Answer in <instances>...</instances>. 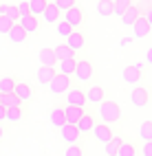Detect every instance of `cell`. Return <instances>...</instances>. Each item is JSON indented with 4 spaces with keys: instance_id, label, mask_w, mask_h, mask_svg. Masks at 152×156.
I'll return each instance as SVG.
<instances>
[{
    "instance_id": "cell-1",
    "label": "cell",
    "mask_w": 152,
    "mask_h": 156,
    "mask_svg": "<svg viewBox=\"0 0 152 156\" xmlns=\"http://www.w3.org/2000/svg\"><path fill=\"white\" fill-rule=\"evenodd\" d=\"M95 117H99L104 123H108V126H113V123H119L121 121V117H124V112H121V106L117 101H113V99H104L97 106V114Z\"/></svg>"
},
{
    "instance_id": "cell-2",
    "label": "cell",
    "mask_w": 152,
    "mask_h": 156,
    "mask_svg": "<svg viewBox=\"0 0 152 156\" xmlns=\"http://www.w3.org/2000/svg\"><path fill=\"white\" fill-rule=\"evenodd\" d=\"M95 77V66L90 59H79L77 57V66H75V73H73V84H90Z\"/></svg>"
},
{
    "instance_id": "cell-3",
    "label": "cell",
    "mask_w": 152,
    "mask_h": 156,
    "mask_svg": "<svg viewBox=\"0 0 152 156\" xmlns=\"http://www.w3.org/2000/svg\"><path fill=\"white\" fill-rule=\"evenodd\" d=\"M62 20L73 29V31H79L84 24H86V13H84V9L79 7V5H75L73 9H68L66 13H62Z\"/></svg>"
},
{
    "instance_id": "cell-4",
    "label": "cell",
    "mask_w": 152,
    "mask_h": 156,
    "mask_svg": "<svg viewBox=\"0 0 152 156\" xmlns=\"http://www.w3.org/2000/svg\"><path fill=\"white\" fill-rule=\"evenodd\" d=\"M73 86H75L73 84V77H66V75H60V73H57V75L53 77V81L49 84V92H51V95H55V97H62Z\"/></svg>"
},
{
    "instance_id": "cell-5",
    "label": "cell",
    "mask_w": 152,
    "mask_h": 156,
    "mask_svg": "<svg viewBox=\"0 0 152 156\" xmlns=\"http://www.w3.org/2000/svg\"><path fill=\"white\" fill-rule=\"evenodd\" d=\"M143 75H146V64H128L121 70V77L130 86H139V81L143 79Z\"/></svg>"
},
{
    "instance_id": "cell-6",
    "label": "cell",
    "mask_w": 152,
    "mask_h": 156,
    "mask_svg": "<svg viewBox=\"0 0 152 156\" xmlns=\"http://www.w3.org/2000/svg\"><path fill=\"white\" fill-rule=\"evenodd\" d=\"M150 99H152V95H150V90L146 86H135L130 90V101H132V106H137V108H148Z\"/></svg>"
},
{
    "instance_id": "cell-7",
    "label": "cell",
    "mask_w": 152,
    "mask_h": 156,
    "mask_svg": "<svg viewBox=\"0 0 152 156\" xmlns=\"http://www.w3.org/2000/svg\"><path fill=\"white\" fill-rule=\"evenodd\" d=\"M84 95H86V103H90V106H99V103L106 99V88L101 84H90L84 90Z\"/></svg>"
},
{
    "instance_id": "cell-8",
    "label": "cell",
    "mask_w": 152,
    "mask_h": 156,
    "mask_svg": "<svg viewBox=\"0 0 152 156\" xmlns=\"http://www.w3.org/2000/svg\"><path fill=\"white\" fill-rule=\"evenodd\" d=\"M71 51H75V53H82V51L86 48L88 44V40H86V33L84 31H73L68 37H66V42H64Z\"/></svg>"
},
{
    "instance_id": "cell-9",
    "label": "cell",
    "mask_w": 152,
    "mask_h": 156,
    "mask_svg": "<svg viewBox=\"0 0 152 156\" xmlns=\"http://www.w3.org/2000/svg\"><path fill=\"white\" fill-rule=\"evenodd\" d=\"M64 97V103L66 106H79V108H86V95H84V88H77V86H73L66 95H62Z\"/></svg>"
},
{
    "instance_id": "cell-10",
    "label": "cell",
    "mask_w": 152,
    "mask_h": 156,
    "mask_svg": "<svg viewBox=\"0 0 152 156\" xmlns=\"http://www.w3.org/2000/svg\"><path fill=\"white\" fill-rule=\"evenodd\" d=\"M93 139L101 145H106L110 139L115 136V132H113V126H108V123H95V128H93Z\"/></svg>"
},
{
    "instance_id": "cell-11",
    "label": "cell",
    "mask_w": 152,
    "mask_h": 156,
    "mask_svg": "<svg viewBox=\"0 0 152 156\" xmlns=\"http://www.w3.org/2000/svg\"><path fill=\"white\" fill-rule=\"evenodd\" d=\"M95 123H97V117H95V112H90L88 108H86V112H84V117L79 119L75 126H77V130H79V134L82 136H88L90 132H93V128H95Z\"/></svg>"
},
{
    "instance_id": "cell-12",
    "label": "cell",
    "mask_w": 152,
    "mask_h": 156,
    "mask_svg": "<svg viewBox=\"0 0 152 156\" xmlns=\"http://www.w3.org/2000/svg\"><path fill=\"white\" fill-rule=\"evenodd\" d=\"M60 136L66 141V145H73V143H82V134H79L75 123H66V126L60 128Z\"/></svg>"
},
{
    "instance_id": "cell-13",
    "label": "cell",
    "mask_w": 152,
    "mask_h": 156,
    "mask_svg": "<svg viewBox=\"0 0 152 156\" xmlns=\"http://www.w3.org/2000/svg\"><path fill=\"white\" fill-rule=\"evenodd\" d=\"M18 24L22 27L24 31H27V35H33V33H38L40 31V27H42V22H40V18H35V16H22L18 20Z\"/></svg>"
},
{
    "instance_id": "cell-14",
    "label": "cell",
    "mask_w": 152,
    "mask_h": 156,
    "mask_svg": "<svg viewBox=\"0 0 152 156\" xmlns=\"http://www.w3.org/2000/svg\"><path fill=\"white\" fill-rule=\"evenodd\" d=\"M49 121L53 123V126L60 130L62 126H66V114H64V106H60V103H55V106H51L49 110Z\"/></svg>"
},
{
    "instance_id": "cell-15",
    "label": "cell",
    "mask_w": 152,
    "mask_h": 156,
    "mask_svg": "<svg viewBox=\"0 0 152 156\" xmlns=\"http://www.w3.org/2000/svg\"><path fill=\"white\" fill-rule=\"evenodd\" d=\"M139 18H141V7L132 2V5L124 11V16H121V24H124V27H132Z\"/></svg>"
},
{
    "instance_id": "cell-16",
    "label": "cell",
    "mask_w": 152,
    "mask_h": 156,
    "mask_svg": "<svg viewBox=\"0 0 152 156\" xmlns=\"http://www.w3.org/2000/svg\"><path fill=\"white\" fill-rule=\"evenodd\" d=\"M38 62H40V66H57V57H55V51L53 48H49V46H44V48H40L38 51Z\"/></svg>"
},
{
    "instance_id": "cell-17",
    "label": "cell",
    "mask_w": 152,
    "mask_h": 156,
    "mask_svg": "<svg viewBox=\"0 0 152 156\" xmlns=\"http://www.w3.org/2000/svg\"><path fill=\"white\" fill-rule=\"evenodd\" d=\"M13 95L20 99V101H31L33 97H35V92H33V88L31 86H29L27 84V81H18V84H16V88H13Z\"/></svg>"
},
{
    "instance_id": "cell-18",
    "label": "cell",
    "mask_w": 152,
    "mask_h": 156,
    "mask_svg": "<svg viewBox=\"0 0 152 156\" xmlns=\"http://www.w3.org/2000/svg\"><path fill=\"white\" fill-rule=\"evenodd\" d=\"M40 18H42L46 24H57L60 20H62V11H60V9H57L53 2H49V5H46V9H44V13L40 16Z\"/></svg>"
},
{
    "instance_id": "cell-19",
    "label": "cell",
    "mask_w": 152,
    "mask_h": 156,
    "mask_svg": "<svg viewBox=\"0 0 152 156\" xmlns=\"http://www.w3.org/2000/svg\"><path fill=\"white\" fill-rule=\"evenodd\" d=\"M75 66H77V57H68V59H62V62H57L55 70L60 73V75L73 77V73H75Z\"/></svg>"
},
{
    "instance_id": "cell-20",
    "label": "cell",
    "mask_w": 152,
    "mask_h": 156,
    "mask_svg": "<svg viewBox=\"0 0 152 156\" xmlns=\"http://www.w3.org/2000/svg\"><path fill=\"white\" fill-rule=\"evenodd\" d=\"M55 75H57V70H55L53 66H40V68H38V84L49 86L51 81H53Z\"/></svg>"
},
{
    "instance_id": "cell-21",
    "label": "cell",
    "mask_w": 152,
    "mask_h": 156,
    "mask_svg": "<svg viewBox=\"0 0 152 156\" xmlns=\"http://www.w3.org/2000/svg\"><path fill=\"white\" fill-rule=\"evenodd\" d=\"M7 37H9V42H11V44H22V42H24V40H27L29 35H27V31H24L22 27H20V24L16 22L11 29H9Z\"/></svg>"
},
{
    "instance_id": "cell-22",
    "label": "cell",
    "mask_w": 152,
    "mask_h": 156,
    "mask_svg": "<svg viewBox=\"0 0 152 156\" xmlns=\"http://www.w3.org/2000/svg\"><path fill=\"white\" fill-rule=\"evenodd\" d=\"M86 108H79V106H64V114H66V123H77L79 119L84 117Z\"/></svg>"
},
{
    "instance_id": "cell-23",
    "label": "cell",
    "mask_w": 152,
    "mask_h": 156,
    "mask_svg": "<svg viewBox=\"0 0 152 156\" xmlns=\"http://www.w3.org/2000/svg\"><path fill=\"white\" fill-rule=\"evenodd\" d=\"M132 31H135V37H148L152 29H150V24L146 22V18L141 16V18L137 20V22L132 24Z\"/></svg>"
},
{
    "instance_id": "cell-24",
    "label": "cell",
    "mask_w": 152,
    "mask_h": 156,
    "mask_svg": "<svg viewBox=\"0 0 152 156\" xmlns=\"http://www.w3.org/2000/svg\"><path fill=\"white\" fill-rule=\"evenodd\" d=\"M27 2H29V13L35 16V18H40V16L44 13L49 0H27Z\"/></svg>"
},
{
    "instance_id": "cell-25",
    "label": "cell",
    "mask_w": 152,
    "mask_h": 156,
    "mask_svg": "<svg viewBox=\"0 0 152 156\" xmlns=\"http://www.w3.org/2000/svg\"><path fill=\"white\" fill-rule=\"evenodd\" d=\"M16 84H18L16 77H0V97L2 95H11Z\"/></svg>"
},
{
    "instance_id": "cell-26",
    "label": "cell",
    "mask_w": 152,
    "mask_h": 156,
    "mask_svg": "<svg viewBox=\"0 0 152 156\" xmlns=\"http://www.w3.org/2000/svg\"><path fill=\"white\" fill-rule=\"evenodd\" d=\"M53 51H55V57H57V62H62V59H68V57H77V53L75 51H71L64 42L62 44H57V46H53Z\"/></svg>"
},
{
    "instance_id": "cell-27",
    "label": "cell",
    "mask_w": 152,
    "mask_h": 156,
    "mask_svg": "<svg viewBox=\"0 0 152 156\" xmlns=\"http://www.w3.org/2000/svg\"><path fill=\"white\" fill-rule=\"evenodd\" d=\"M22 117H24V106H20V108H7L5 121H9V123H20V121H22Z\"/></svg>"
},
{
    "instance_id": "cell-28",
    "label": "cell",
    "mask_w": 152,
    "mask_h": 156,
    "mask_svg": "<svg viewBox=\"0 0 152 156\" xmlns=\"http://www.w3.org/2000/svg\"><path fill=\"white\" fill-rule=\"evenodd\" d=\"M0 16H5V18H9V20H13V22H18V18H20L16 5H0Z\"/></svg>"
},
{
    "instance_id": "cell-29",
    "label": "cell",
    "mask_w": 152,
    "mask_h": 156,
    "mask_svg": "<svg viewBox=\"0 0 152 156\" xmlns=\"http://www.w3.org/2000/svg\"><path fill=\"white\" fill-rule=\"evenodd\" d=\"M121 143H124V139H121V136H113V139L104 145V152H106L108 156H117V150H119Z\"/></svg>"
},
{
    "instance_id": "cell-30",
    "label": "cell",
    "mask_w": 152,
    "mask_h": 156,
    "mask_svg": "<svg viewBox=\"0 0 152 156\" xmlns=\"http://www.w3.org/2000/svg\"><path fill=\"white\" fill-rule=\"evenodd\" d=\"M117 156H137V145L130 141H124L117 150Z\"/></svg>"
},
{
    "instance_id": "cell-31",
    "label": "cell",
    "mask_w": 152,
    "mask_h": 156,
    "mask_svg": "<svg viewBox=\"0 0 152 156\" xmlns=\"http://www.w3.org/2000/svg\"><path fill=\"white\" fill-rule=\"evenodd\" d=\"M132 5V0H113V16H117V18H121L124 16V11Z\"/></svg>"
},
{
    "instance_id": "cell-32",
    "label": "cell",
    "mask_w": 152,
    "mask_h": 156,
    "mask_svg": "<svg viewBox=\"0 0 152 156\" xmlns=\"http://www.w3.org/2000/svg\"><path fill=\"white\" fill-rule=\"evenodd\" d=\"M0 103H2L5 108H20V106H22V101H20L13 92H11V95H2V97H0Z\"/></svg>"
},
{
    "instance_id": "cell-33",
    "label": "cell",
    "mask_w": 152,
    "mask_h": 156,
    "mask_svg": "<svg viewBox=\"0 0 152 156\" xmlns=\"http://www.w3.org/2000/svg\"><path fill=\"white\" fill-rule=\"evenodd\" d=\"M97 13L104 16V18H110V16H113V0H99Z\"/></svg>"
},
{
    "instance_id": "cell-34",
    "label": "cell",
    "mask_w": 152,
    "mask_h": 156,
    "mask_svg": "<svg viewBox=\"0 0 152 156\" xmlns=\"http://www.w3.org/2000/svg\"><path fill=\"white\" fill-rule=\"evenodd\" d=\"M139 136H141V141H152V119L141 123V128H139Z\"/></svg>"
},
{
    "instance_id": "cell-35",
    "label": "cell",
    "mask_w": 152,
    "mask_h": 156,
    "mask_svg": "<svg viewBox=\"0 0 152 156\" xmlns=\"http://www.w3.org/2000/svg\"><path fill=\"white\" fill-rule=\"evenodd\" d=\"M64 156H86V152L82 147V143H73V145H66Z\"/></svg>"
},
{
    "instance_id": "cell-36",
    "label": "cell",
    "mask_w": 152,
    "mask_h": 156,
    "mask_svg": "<svg viewBox=\"0 0 152 156\" xmlns=\"http://www.w3.org/2000/svg\"><path fill=\"white\" fill-rule=\"evenodd\" d=\"M53 5H55V7H57L60 11H62V13H66L68 9H73L75 5H79V0H55Z\"/></svg>"
},
{
    "instance_id": "cell-37",
    "label": "cell",
    "mask_w": 152,
    "mask_h": 156,
    "mask_svg": "<svg viewBox=\"0 0 152 156\" xmlns=\"http://www.w3.org/2000/svg\"><path fill=\"white\" fill-rule=\"evenodd\" d=\"M55 31H57V35H60V37H64V40H66L71 33H73V29H71V27L64 22V20H60V22L55 24Z\"/></svg>"
},
{
    "instance_id": "cell-38",
    "label": "cell",
    "mask_w": 152,
    "mask_h": 156,
    "mask_svg": "<svg viewBox=\"0 0 152 156\" xmlns=\"http://www.w3.org/2000/svg\"><path fill=\"white\" fill-rule=\"evenodd\" d=\"M16 22H13V20H9V18H5V16H0V33H2V35H7L9 33V29H11Z\"/></svg>"
},
{
    "instance_id": "cell-39",
    "label": "cell",
    "mask_w": 152,
    "mask_h": 156,
    "mask_svg": "<svg viewBox=\"0 0 152 156\" xmlns=\"http://www.w3.org/2000/svg\"><path fill=\"white\" fill-rule=\"evenodd\" d=\"M18 7V13H20V18H22V16H29V2H27V0H22V2H20V5H16ZM18 18V20H20Z\"/></svg>"
},
{
    "instance_id": "cell-40",
    "label": "cell",
    "mask_w": 152,
    "mask_h": 156,
    "mask_svg": "<svg viewBox=\"0 0 152 156\" xmlns=\"http://www.w3.org/2000/svg\"><path fill=\"white\" fill-rule=\"evenodd\" d=\"M141 156H152V141H143V145H141Z\"/></svg>"
},
{
    "instance_id": "cell-41",
    "label": "cell",
    "mask_w": 152,
    "mask_h": 156,
    "mask_svg": "<svg viewBox=\"0 0 152 156\" xmlns=\"http://www.w3.org/2000/svg\"><path fill=\"white\" fill-rule=\"evenodd\" d=\"M141 16L146 18V22H148V24H150V29H152V5H150V7H148V9H146V11L141 13Z\"/></svg>"
},
{
    "instance_id": "cell-42",
    "label": "cell",
    "mask_w": 152,
    "mask_h": 156,
    "mask_svg": "<svg viewBox=\"0 0 152 156\" xmlns=\"http://www.w3.org/2000/svg\"><path fill=\"white\" fill-rule=\"evenodd\" d=\"M130 44H132V37H121V40H119V46H121V48H126V46H130Z\"/></svg>"
},
{
    "instance_id": "cell-43",
    "label": "cell",
    "mask_w": 152,
    "mask_h": 156,
    "mask_svg": "<svg viewBox=\"0 0 152 156\" xmlns=\"http://www.w3.org/2000/svg\"><path fill=\"white\" fill-rule=\"evenodd\" d=\"M5 117H7V108L0 103V123H5Z\"/></svg>"
},
{
    "instance_id": "cell-44",
    "label": "cell",
    "mask_w": 152,
    "mask_h": 156,
    "mask_svg": "<svg viewBox=\"0 0 152 156\" xmlns=\"http://www.w3.org/2000/svg\"><path fill=\"white\" fill-rule=\"evenodd\" d=\"M146 62H148V64L152 66V46L148 48V53H146Z\"/></svg>"
},
{
    "instance_id": "cell-45",
    "label": "cell",
    "mask_w": 152,
    "mask_h": 156,
    "mask_svg": "<svg viewBox=\"0 0 152 156\" xmlns=\"http://www.w3.org/2000/svg\"><path fill=\"white\" fill-rule=\"evenodd\" d=\"M5 139V128H2V123H0V141Z\"/></svg>"
},
{
    "instance_id": "cell-46",
    "label": "cell",
    "mask_w": 152,
    "mask_h": 156,
    "mask_svg": "<svg viewBox=\"0 0 152 156\" xmlns=\"http://www.w3.org/2000/svg\"><path fill=\"white\" fill-rule=\"evenodd\" d=\"M143 2H148V5H152V0H143Z\"/></svg>"
},
{
    "instance_id": "cell-47",
    "label": "cell",
    "mask_w": 152,
    "mask_h": 156,
    "mask_svg": "<svg viewBox=\"0 0 152 156\" xmlns=\"http://www.w3.org/2000/svg\"><path fill=\"white\" fill-rule=\"evenodd\" d=\"M49 2H55V0H49Z\"/></svg>"
}]
</instances>
